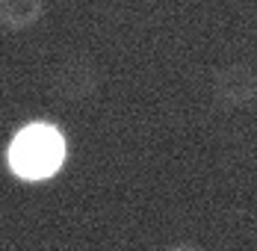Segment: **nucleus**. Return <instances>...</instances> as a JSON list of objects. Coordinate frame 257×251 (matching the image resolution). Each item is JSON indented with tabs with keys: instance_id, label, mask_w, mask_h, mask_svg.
<instances>
[{
	"instance_id": "nucleus-1",
	"label": "nucleus",
	"mask_w": 257,
	"mask_h": 251,
	"mask_svg": "<svg viewBox=\"0 0 257 251\" xmlns=\"http://www.w3.org/2000/svg\"><path fill=\"white\" fill-rule=\"evenodd\" d=\"M68 160V142L65 133L51 121H30L15 130L9 148H6V166L9 172L24 183H42L62 172Z\"/></svg>"
},
{
	"instance_id": "nucleus-2",
	"label": "nucleus",
	"mask_w": 257,
	"mask_h": 251,
	"mask_svg": "<svg viewBox=\"0 0 257 251\" xmlns=\"http://www.w3.org/2000/svg\"><path fill=\"white\" fill-rule=\"evenodd\" d=\"M213 89L225 106H245L257 98V74L248 65H228L216 74Z\"/></svg>"
},
{
	"instance_id": "nucleus-3",
	"label": "nucleus",
	"mask_w": 257,
	"mask_h": 251,
	"mask_svg": "<svg viewBox=\"0 0 257 251\" xmlns=\"http://www.w3.org/2000/svg\"><path fill=\"white\" fill-rule=\"evenodd\" d=\"M98 86V74L89 62L83 59H68L56 68V77H53V89L59 98H68V100H77L92 95Z\"/></svg>"
},
{
	"instance_id": "nucleus-4",
	"label": "nucleus",
	"mask_w": 257,
	"mask_h": 251,
	"mask_svg": "<svg viewBox=\"0 0 257 251\" xmlns=\"http://www.w3.org/2000/svg\"><path fill=\"white\" fill-rule=\"evenodd\" d=\"M48 0H0V27L9 33H24L45 18Z\"/></svg>"
},
{
	"instance_id": "nucleus-5",
	"label": "nucleus",
	"mask_w": 257,
	"mask_h": 251,
	"mask_svg": "<svg viewBox=\"0 0 257 251\" xmlns=\"http://www.w3.org/2000/svg\"><path fill=\"white\" fill-rule=\"evenodd\" d=\"M169 251H198V248L195 245H172Z\"/></svg>"
}]
</instances>
